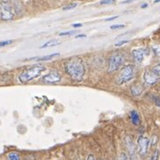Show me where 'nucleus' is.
I'll return each mask as SVG.
<instances>
[{"label":"nucleus","instance_id":"obj_3","mask_svg":"<svg viewBox=\"0 0 160 160\" xmlns=\"http://www.w3.org/2000/svg\"><path fill=\"white\" fill-rule=\"evenodd\" d=\"M124 62L123 55H122L119 52L113 53L109 58V63H108V72L112 73L117 71Z\"/></svg>","mask_w":160,"mask_h":160},{"label":"nucleus","instance_id":"obj_5","mask_svg":"<svg viewBox=\"0 0 160 160\" xmlns=\"http://www.w3.org/2000/svg\"><path fill=\"white\" fill-rule=\"evenodd\" d=\"M0 17L4 21H10L14 18V9L8 1L0 3Z\"/></svg>","mask_w":160,"mask_h":160},{"label":"nucleus","instance_id":"obj_13","mask_svg":"<svg viewBox=\"0 0 160 160\" xmlns=\"http://www.w3.org/2000/svg\"><path fill=\"white\" fill-rule=\"evenodd\" d=\"M131 92L134 96H138L142 93V88L139 85H134L131 88Z\"/></svg>","mask_w":160,"mask_h":160},{"label":"nucleus","instance_id":"obj_4","mask_svg":"<svg viewBox=\"0 0 160 160\" xmlns=\"http://www.w3.org/2000/svg\"><path fill=\"white\" fill-rule=\"evenodd\" d=\"M135 72H134V67L132 65L125 66L121 70L118 77V84L122 85L124 83H127L131 79L134 78Z\"/></svg>","mask_w":160,"mask_h":160},{"label":"nucleus","instance_id":"obj_30","mask_svg":"<svg viewBox=\"0 0 160 160\" xmlns=\"http://www.w3.org/2000/svg\"><path fill=\"white\" fill-rule=\"evenodd\" d=\"M87 160H95V158L92 155V154H90V155H88V158H87Z\"/></svg>","mask_w":160,"mask_h":160},{"label":"nucleus","instance_id":"obj_14","mask_svg":"<svg viewBox=\"0 0 160 160\" xmlns=\"http://www.w3.org/2000/svg\"><path fill=\"white\" fill-rule=\"evenodd\" d=\"M59 56V53L56 52V53H52L50 55H46V56H42V57H39V58H34L36 60H50L51 58H53L54 57Z\"/></svg>","mask_w":160,"mask_h":160},{"label":"nucleus","instance_id":"obj_10","mask_svg":"<svg viewBox=\"0 0 160 160\" xmlns=\"http://www.w3.org/2000/svg\"><path fill=\"white\" fill-rule=\"evenodd\" d=\"M130 117H131V122H132V123L134 124V125H138V124L140 123V118H139V115H138V113L135 111V110L131 111V113H130Z\"/></svg>","mask_w":160,"mask_h":160},{"label":"nucleus","instance_id":"obj_17","mask_svg":"<svg viewBox=\"0 0 160 160\" xmlns=\"http://www.w3.org/2000/svg\"><path fill=\"white\" fill-rule=\"evenodd\" d=\"M152 71L155 73L158 77H159L160 78V63L159 64H157V65L153 67Z\"/></svg>","mask_w":160,"mask_h":160},{"label":"nucleus","instance_id":"obj_25","mask_svg":"<svg viewBox=\"0 0 160 160\" xmlns=\"http://www.w3.org/2000/svg\"><path fill=\"white\" fill-rule=\"evenodd\" d=\"M119 160H129V158H128V157H127V155L125 153H122L120 155V157H119Z\"/></svg>","mask_w":160,"mask_h":160},{"label":"nucleus","instance_id":"obj_36","mask_svg":"<svg viewBox=\"0 0 160 160\" xmlns=\"http://www.w3.org/2000/svg\"><path fill=\"white\" fill-rule=\"evenodd\" d=\"M159 160H160V158H159Z\"/></svg>","mask_w":160,"mask_h":160},{"label":"nucleus","instance_id":"obj_8","mask_svg":"<svg viewBox=\"0 0 160 160\" xmlns=\"http://www.w3.org/2000/svg\"><path fill=\"white\" fill-rule=\"evenodd\" d=\"M159 77H158L152 70H147L144 73V81L146 84H148L149 86L156 84L159 80Z\"/></svg>","mask_w":160,"mask_h":160},{"label":"nucleus","instance_id":"obj_15","mask_svg":"<svg viewBox=\"0 0 160 160\" xmlns=\"http://www.w3.org/2000/svg\"><path fill=\"white\" fill-rule=\"evenodd\" d=\"M152 51L155 53V55H157L158 57H160V45H158V44L153 45Z\"/></svg>","mask_w":160,"mask_h":160},{"label":"nucleus","instance_id":"obj_1","mask_svg":"<svg viewBox=\"0 0 160 160\" xmlns=\"http://www.w3.org/2000/svg\"><path fill=\"white\" fill-rule=\"evenodd\" d=\"M64 69L66 73L72 78L74 81L80 82L85 76V66L82 60L79 58H71L67 60L64 64Z\"/></svg>","mask_w":160,"mask_h":160},{"label":"nucleus","instance_id":"obj_9","mask_svg":"<svg viewBox=\"0 0 160 160\" xmlns=\"http://www.w3.org/2000/svg\"><path fill=\"white\" fill-rule=\"evenodd\" d=\"M132 57L137 63H141L144 59V50L135 49L132 51Z\"/></svg>","mask_w":160,"mask_h":160},{"label":"nucleus","instance_id":"obj_18","mask_svg":"<svg viewBox=\"0 0 160 160\" xmlns=\"http://www.w3.org/2000/svg\"><path fill=\"white\" fill-rule=\"evenodd\" d=\"M77 32V31H68V32H60L59 36H69V35H73Z\"/></svg>","mask_w":160,"mask_h":160},{"label":"nucleus","instance_id":"obj_23","mask_svg":"<svg viewBox=\"0 0 160 160\" xmlns=\"http://www.w3.org/2000/svg\"><path fill=\"white\" fill-rule=\"evenodd\" d=\"M125 25L124 24H113L111 26V29L112 30H116V29H121V28H124Z\"/></svg>","mask_w":160,"mask_h":160},{"label":"nucleus","instance_id":"obj_35","mask_svg":"<svg viewBox=\"0 0 160 160\" xmlns=\"http://www.w3.org/2000/svg\"><path fill=\"white\" fill-rule=\"evenodd\" d=\"M77 160H80V159H77Z\"/></svg>","mask_w":160,"mask_h":160},{"label":"nucleus","instance_id":"obj_24","mask_svg":"<svg viewBox=\"0 0 160 160\" xmlns=\"http://www.w3.org/2000/svg\"><path fill=\"white\" fill-rule=\"evenodd\" d=\"M13 42V41L9 40V41H2L0 42V47H4V46H7V45H9Z\"/></svg>","mask_w":160,"mask_h":160},{"label":"nucleus","instance_id":"obj_6","mask_svg":"<svg viewBox=\"0 0 160 160\" xmlns=\"http://www.w3.org/2000/svg\"><path fill=\"white\" fill-rule=\"evenodd\" d=\"M60 80H61L60 73L56 70H52L51 72L44 75L41 81L47 85H53V84H57L58 82H60Z\"/></svg>","mask_w":160,"mask_h":160},{"label":"nucleus","instance_id":"obj_34","mask_svg":"<svg viewBox=\"0 0 160 160\" xmlns=\"http://www.w3.org/2000/svg\"><path fill=\"white\" fill-rule=\"evenodd\" d=\"M160 2V0H155V1H154V3H159Z\"/></svg>","mask_w":160,"mask_h":160},{"label":"nucleus","instance_id":"obj_27","mask_svg":"<svg viewBox=\"0 0 160 160\" xmlns=\"http://www.w3.org/2000/svg\"><path fill=\"white\" fill-rule=\"evenodd\" d=\"M157 142H158V137H157V136H153L152 141H151V145L154 146Z\"/></svg>","mask_w":160,"mask_h":160},{"label":"nucleus","instance_id":"obj_32","mask_svg":"<svg viewBox=\"0 0 160 160\" xmlns=\"http://www.w3.org/2000/svg\"><path fill=\"white\" fill-rule=\"evenodd\" d=\"M85 37H86V34H79V35H77L76 38L78 39V38H85Z\"/></svg>","mask_w":160,"mask_h":160},{"label":"nucleus","instance_id":"obj_20","mask_svg":"<svg viewBox=\"0 0 160 160\" xmlns=\"http://www.w3.org/2000/svg\"><path fill=\"white\" fill-rule=\"evenodd\" d=\"M158 157H159V150L157 149L155 152L153 153V155L150 158V160H158Z\"/></svg>","mask_w":160,"mask_h":160},{"label":"nucleus","instance_id":"obj_2","mask_svg":"<svg viewBox=\"0 0 160 160\" xmlns=\"http://www.w3.org/2000/svg\"><path fill=\"white\" fill-rule=\"evenodd\" d=\"M46 68L42 65H35L29 68L25 69L24 71H22L19 77H18V79L19 81L24 84V83H28L30 81L33 80L34 78H38L42 73L45 71Z\"/></svg>","mask_w":160,"mask_h":160},{"label":"nucleus","instance_id":"obj_28","mask_svg":"<svg viewBox=\"0 0 160 160\" xmlns=\"http://www.w3.org/2000/svg\"><path fill=\"white\" fill-rule=\"evenodd\" d=\"M119 16L118 15H116V16H112V17H109V18H106L105 19V21L106 22H109V21H112V20H114V19H117Z\"/></svg>","mask_w":160,"mask_h":160},{"label":"nucleus","instance_id":"obj_11","mask_svg":"<svg viewBox=\"0 0 160 160\" xmlns=\"http://www.w3.org/2000/svg\"><path fill=\"white\" fill-rule=\"evenodd\" d=\"M126 145H127V148H128L129 152L131 154V156L135 155V147H134L132 139L130 137H127L126 138Z\"/></svg>","mask_w":160,"mask_h":160},{"label":"nucleus","instance_id":"obj_26","mask_svg":"<svg viewBox=\"0 0 160 160\" xmlns=\"http://www.w3.org/2000/svg\"><path fill=\"white\" fill-rule=\"evenodd\" d=\"M153 99H154V102H155V103L160 108V98L159 97H157V96H154L153 97Z\"/></svg>","mask_w":160,"mask_h":160},{"label":"nucleus","instance_id":"obj_31","mask_svg":"<svg viewBox=\"0 0 160 160\" xmlns=\"http://www.w3.org/2000/svg\"><path fill=\"white\" fill-rule=\"evenodd\" d=\"M132 1H134V0H125V1L122 2V4H129V3H131Z\"/></svg>","mask_w":160,"mask_h":160},{"label":"nucleus","instance_id":"obj_21","mask_svg":"<svg viewBox=\"0 0 160 160\" xmlns=\"http://www.w3.org/2000/svg\"><path fill=\"white\" fill-rule=\"evenodd\" d=\"M114 3H115V0H102L100 2L101 5H112Z\"/></svg>","mask_w":160,"mask_h":160},{"label":"nucleus","instance_id":"obj_12","mask_svg":"<svg viewBox=\"0 0 160 160\" xmlns=\"http://www.w3.org/2000/svg\"><path fill=\"white\" fill-rule=\"evenodd\" d=\"M60 42L58 40H51L47 42H45L43 45L41 46V49H43V48H49V47H55L57 45H59Z\"/></svg>","mask_w":160,"mask_h":160},{"label":"nucleus","instance_id":"obj_33","mask_svg":"<svg viewBox=\"0 0 160 160\" xmlns=\"http://www.w3.org/2000/svg\"><path fill=\"white\" fill-rule=\"evenodd\" d=\"M148 7V4H143L142 6H141V8H145Z\"/></svg>","mask_w":160,"mask_h":160},{"label":"nucleus","instance_id":"obj_7","mask_svg":"<svg viewBox=\"0 0 160 160\" xmlns=\"http://www.w3.org/2000/svg\"><path fill=\"white\" fill-rule=\"evenodd\" d=\"M148 146H149V138H147L145 136L141 135L138 138V153L140 154V156L144 157L148 153Z\"/></svg>","mask_w":160,"mask_h":160},{"label":"nucleus","instance_id":"obj_19","mask_svg":"<svg viewBox=\"0 0 160 160\" xmlns=\"http://www.w3.org/2000/svg\"><path fill=\"white\" fill-rule=\"evenodd\" d=\"M77 4L76 3H74V4H69V5H68V6H66V7H64L63 8V10L64 11H68V10H72V9H74V8H77Z\"/></svg>","mask_w":160,"mask_h":160},{"label":"nucleus","instance_id":"obj_22","mask_svg":"<svg viewBox=\"0 0 160 160\" xmlns=\"http://www.w3.org/2000/svg\"><path fill=\"white\" fill-rule=\"evenodd\" d=\"M129 42V41L128 40H123V41H120V42H117L114 43V46L115 47H120V46H122L124 44L128 43Z\"/></svg>","mask_w":160,"mask_h":160},{"label":"nucleus","instance_id":"obj_29","mask_svg":"<svg viewBox=\"0 0 160 160\" xmlns=\"http://www.w3.org/2000/svg\"><path fill=\"white\" fill-rule=\"evenodd\" d=\"M72 26L74 27V28H78V27L83 26V23H73Z\"/></svg>","mask_w":160,"mask_h":160},{"label":"nucleus","instance_id":"obj_16","mask_svg":"<svg viewBox=\"0 0 160 160\" xmlns=\"http://www.w3.org/2000/svg\"><path fill=\"white\" fill-rule=\"evenodd\" d=\"M8 159L9 160H21L18 154L15 152H11L8 154Z\"/></svg>","mask_w":160,"mask_h":160}]
</instances>
